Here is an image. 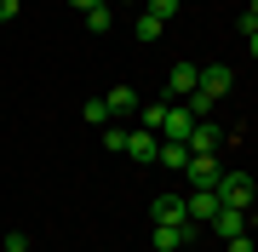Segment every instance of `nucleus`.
Returning <instances> with one entry per match:
<instances>
[{"instance_id": "f257e3e1", "label": "nucleus", "mask_w": 258, "mask_h": 252, "mask_svg": "<svg viewBox=\"0 0 258 252\" xmlns=\"http://www.w3.org/2000/svg\"><path fill=\"white\" fill-rule=\"evenodd\" d=\"M218 201H224V206H235V212H252L258 184H252L247 172H224V178H218Z\"/></svg>"}, {"instance_id": "f03ea898", "label": "nucleus", "mask_w": 258, "mask_h": 252, "mask_svg": "<svg viewBox=\"0 0 258 252\" xmlns=\"http://www.w3.org/2000/svg\"><path fill=\"white\" fill-rule=\"evenodd\" d=\"M189 189H218V178H224V160L218 155H189Z\"/></svg>"}, {"instance_id": "7ed1b4c3", "label": "nucleus", "mask_w": 258, "mask_h": 252, "mask_svg": "<svg viewBox=\"0 0 258 252\" xmlns=\"http://www.w3.org/2000/svg\"><path fill=\"white\" fill-rule=\"evenodd\" d=\"M195 86H201V69L178 57V63H172V75H166V98H172V103H184V98L195 92Z\"/></svg>"}, {"instance_id": "20e7f679", "label": "nucleus", "mask_w": 258, "mask_h": 252, "mask_svg": "<svg viewBox=\"0 0 258 252\" xmlns=\"http://www.w3.org/2000/svg\"><path fill=\"white\" fill-rule=\"evenodd\" d=\"M149 218L155 224H189V195H155L149 201Z\"/></svg>"}, {"instance_id": "39448f33", "label": "nucleus", "mask_w": 258, "mask_h": 252, "mask_svg": "<svg viewBox=\"0 0 258 252\" xmlns=\"http://www.w3.org/2000/svg\"><path fill=\"white\" fill-rule=\"evenodd\" d=\"M184 149H189V155H218V149H224V132L212 126V121H195L189 138H184Z\"/></svg>"}, {"instance_id": "423d86ee", "label": "nucleus", "mask_w": 258, "mask_h": 252, "mask_svg": "<svg viewBox=\"0 0 258 252\" xmlns=\"http://www.w3.org/2000/svg\"><path fill=\"white\" fill-rule=\"evenodd\" d=\"M189 224H155V235H149V246H155V252H184L189 246Z\"/></svg>"}, {"instance_id": "0eeeda50", "label": "nucleus", "mask_w": 258, "mask_h": 252, "mask_svg": "<svg viewBox=\"0 0 258 252\" xmlns=\"http://www.w3.org/2000/svg\"><path fill=\"white\" fill-rule=\"evenodd\" d=\"M189 126H195V115L184 109V103H172V109H166V121H161V143H184Z\"/></svg>"}, {"instance_id": "6e6552de", "label": "nucleus", "mask_w": 258, "mask_h": 252, "mask_svg": "<svg viewBox=\"0 0 258 252\" xmlns=\"http://www.w3.org/2000/svg\"><path fill=\"white\" fill-rule=\"evenodd\" d=\"M155 149H161V138H155V132H126V155L132 160H138V166H155Z\"/></svg>"}, {"instance_id": "1a4fd4ad", "label": "nucleus", "mask_w": 258, "mask_h": 252, "mask_svg": "<svg viewBox=\"0 0 258 252\" xmlns=\"http://www.w3.org/2000/svg\"><path fill=\"white\" fill-rule=\"evenodd\" d=\"M212 229L230 241V235H247L252 229V212H235V206H218V218H212Z\"/></svg>"}, {"instance_id": "9d476101", "label": "nucleus", "mask_w": 258, "mask_h": 252, "mask_svg": "<svg viewBox=\"0 0 258 252\" xmlns=\"http://www.w3.org/2000/svg\"><path fill=\"white\" fill-rule=\"evenodd\" d=\"M103 103H109V121H126V115L138 109V92H132V86H109Z\"/></svg>"}, {"instance_id": "9b49d317", "label": "nucleus", "mask_w": 258, "mask_h": 252, "mask_svg": "<svg viewBox=\"0 0 258 252\" xmlns=\"http://www.w3.org/2000/svg\"><path fill=\"white\" fill-rule=\"evenodd\" d=\"M218 189H189V218H201V224H212V218H218Z\"/></svg>"}, {"instance_id": "f8f14e48", "label": "nucleus", "mask_w": 258, "mask_h": 252, "mask_svg": "<svg viewBox=\"0 0 258 252\" xmlns=\"http://www.w3.org/2000/svg\"><path fill=\"white\" fill-rule=\"evenodd\" d=\"M230 80H235V75H230L224 63H207V69H201V92H207V98H224V92H230Z\"/></svg>"}, {"instance_id": "ddd939ff", "label": "nucleus", "mask_w": 258, "mask_h": 252, "mask_svg": "<svg viewBox=\"0 0 258 252\" xmlns=\"http://www.w3.org/2000/svg\"><path fill=\"white\" fill-rule=\"evenodd\" d=\"M155 166L184 172V166H189V149H184V143H161V149H155Z\"/></svg>"}, {"instance_id": "4468645a", "label": "nucleus", "mask_w": 258, "mask_h": 252, "mask_svg": "<svg viewBox=\"0 0 258 252\" xmlns=\"http://www.w3.org/2000/svg\"><path fill=\"white\" fill-rule=\"evenodd\" d=\"M166 109H172V98H161V103H144V109H138V126L161 138V121H166Z\"/></svg>"}, {"instance_id": "2eb2a0df", "label": "nucleus", "mask_w": 258, "mask_h": 252, "mask_svg": "<svg viewBox=\"0 0 258 252\" xmlns=\"http://www.w3.org/2000/svg\"><path fill=\"white\" fill-rule=\"evenodd\" d=\"M86 29H92V35H109V29H115V6H109V0L86 12Z\"/></svg>"}, {"instance_id": "dca6fc26", "label": "nucleus", "mask_w": 258, "mask_h": 252, "mask_svg": "<svg viewBox=\"0 0 258 252\" xmlns=\"http://www.w3.org/2000/svg\"><path fill=\"white\" fill-rule=\"evenodd\" d=\"M161 35H166V23L155 12H138V40H161Z\"/></svg>"}, {"instance_id": "f3484780", "label": "nucleus", "mask_w": 258, "mask_h": 252, "mask_svg": "<svg viewBox=\"0 0 258 252\" xmlns=\"http://www.w3.org/2000/svg\"><path fill=\"white\" fill-rule=\"evenodd\" d=\"M86 126H109V103H103V98H86Z\"/></svg>"}, {"instance_id": "a211bd4d", "label": "nucleus", "mask_w": 258, "mask_h": 252, "mask_svg": "<svg viewBox=\"0 0 258 252\" xmlns=\"http://www.w3.org/2000/svg\"><path fill=\"white\" fill-rule=\"evenodd\" d=\"M144 12H155V18L166 23V18H178V12H184V0H144Z\"/></svg>"}, {"instance_id": "6ab92c4d", "label": "nucleus", "mask_w": 258, "mask_h": 252, "mask_svg": "<svg viewBox=\"0 0 258 252\" xmlns=\"http://www.w3.org/2000/svg\"><path fill=\"white\" fill-rule=\"evenodd\" d=\"M103 149H115V155H126V126H103Z\"/></svg>"}, {"instance_id": "aec40b11", "label": "nucleus", "mask_w": 258, "mask_h": 252, "mask_svg": "<svg viewBox=\"0 0 258 252\" xmlns=\"http://www.w3.org/2000/svg\"><path fill=\"white\" fill-rule=\"evenodd\" d=\"M224 252H258V241H252V235H230V241H224Z\"/></svg>"}, {"instance_id": "412c9836", "label": "nucleus", "mask_w": 258, "mask_h": 252, "mask_svg": "<svg viewBox=\"0 0 258 252\" xmlns=\"http://www.w3.org/2000/svg\"><path fill=\"white\" fill-rule=\"evenodd\" d=\"M6 252H29V235L23 229H6Z\"/></svg>"}, {"instance_id": "4be33fe9", "label": "nucleus", "mask_w": 258, "mask_h": 252, "mask_svg": "<svg viewBox=\"0 0 258 252\" xmlns=\"http://www.w3.org/2000/svg\"><path fill=\"white\" fill-rule=\"evenodd\" d=\"M18 12H23V0H0V23H12Z\"/></svg>"}, {"instance_id": "5701e85b", "label": "nucleus", "mask_w": 258, "mask_h": 252, "mask_svg": "<svg viewBox=\"0 0 258 252\" xmlns=\"http://www.w3.org/2000/svg\"><path fill=\"white\" fill-rule=\"evenodd\" d=\"M69 6H75V12H92V6H103V0H69Z\"/></svg>"}, {"instance_id": "b1692460", "label": "nucleus", "mask_w": 258, "mask_h": 252, "mask_svg": "<svg viewBox=\"0 0 258 252\" xmlns=\"http://www.w3.org/2000/svg\"><path fill=\"white\" fill-rule=\"evenodd\" d=\"M247 52H252V57H258V29H252V35H247Z\"/></svg>"}, {"instance_id": "393cba45", "label": "nucleus", "mask_w": 258, "mask_h": 252, "mask_svg": "<svg viewBox=\"0 0 258 252\" xmlns=\"http://www.w3.org/2000/svg\"><path fill=\"white\" fill-rule=\"evenodd\" d=\"M247 18H252V23H258V0H252V6H247Z\"/></svg>"}, {"instance_id": "a878e982", "label": "nucleus", "mask_w": 258, "mask_h": 252, "mask_svg": "<svg viewBox=\"0 0 258 252\" xmlns=\"http://www.w3.org/2000/svg\"><path fill=\"white\" fill-rule=\"evenodd\" d=\"M109 6H138V0H109Z\"/></svg>"}]
</instances>
